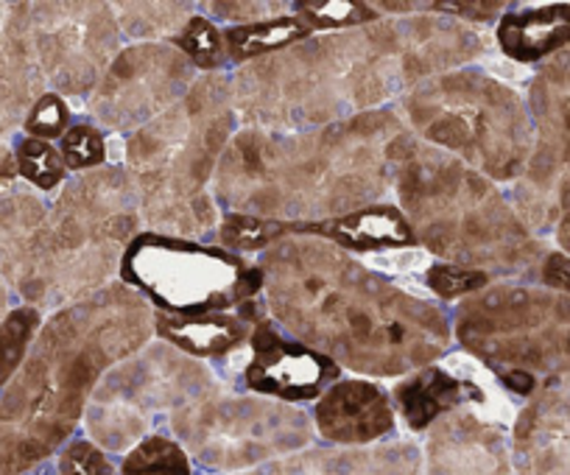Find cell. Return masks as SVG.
Listing matches in <instances>:
<instances>
[{
    "label": "cell",
    "instance_id": "1",
    "mask_svg": "<svg viewBox=\"0 0 570 475\" xmlns=\"http://www.w3.org/2000/svg\"><path fill=\"white\" fill-rule=\"evenodd\" d=\"M257 266L268 316L338 367L409 378L451 349L453 327L442 305L322 238L292 235Z\"/></svg>",
    "mask_w": 570,
    "mask_h": 475
},
{
    "label": "cell",
    "instance_id": "2",
    "mask_svg": "<svg viewBox=\"0 0 570 475\" xmlns=\"http://www.w3.org/2000/svg\"><path fill=\"white\" fill-rule=\"evenodd\" d=\"M405 132L392 109L311 132L240 129L216 168L213 199L224 212L292 224L381 205Z\"/></svg>",
    "mask_w": 570,
    "mask_h": 475
},
{
    "label": "cell",
    "instance_id": "3",
    "mask_svg": "<svg viewBox=\"0 0 570 475\" xmlns=\"http://www.w3.org/2000/svg\"><path fill=\"white\" fill-rule=\"evenodd\" d=\"M151 336L155 308L124 283L57 310L0 395V475H20L57 453L104 375Z\"/></svg>",
    "mask_w": 570,
    "mask_h": 475
},
{
    "label": "cell",
    "instance_id": "4",
    "mask_svg": "<svg viewBox=\"0 0 570 475\" xmlns=\"http://www.w3.org/2000/svg\"><path fill=\"white\" fill-rule=\"evenodd\" d=\"M420 85L400 18L311 37L244 65L233 76L235 115L246 129L311 132L375 112Z\"/></svg>",
    "mask_w": 570,
    "mask_h": 475
},
{
    "label": "cell",
    "instance_id": "5",
    "mask_svg": "<svg viewBox=\"0 0 570 475\" xmlns=\"http://www.w3.org/2000/svg\"><path fill=\"white\" fill-rule=\"evenodd\" d=\"M392 190L416 244L442 264L490 277L540 271L546 244L492 179L405 132L394 151Z\"/></svg>",
    "mask_w": 570,
    "mask_h": 475
},
{
    "label": "cell",
    "instance_id": "6",
    "mask_svg": "<svg viewBox=\"0 0 570 475\" xmlns=\"http://www.w3.org/2000/svg\"><path fill=\"white\" fill-rule=\"evenodd\" d=\"M233 79L205 73L171 109L126 140V174L151 232L199 241L222 224L213 179L235 138Z\"/></svg>",
    "mask_w": 570,
    "mask_h": 475
},
{
    "label": "cell",
    "instance_id": "7",
    "mask_svg": "<svg viewBox=\"0 0 570 475\" xmlns=\"http://www.w3.org/2000/svg\"><path fill=\"white\" fill-rule=\"evenodd\" d=\"M400 118L416 140L492 182H518L534 149L529 103L514 87L475 68L420 81L400 98Z\"/></svg>",
    "mask_w": 570,
    "mask_h": 475
},
{
    "label": "cell",
    "instance_id": "8",
    "mask_svg": "<svg viewBox=\"0 0 570 475\" xmlns=\"http://www.w3.org/2000/svg\"><path fill=\"white\" fill-rule=\"evenodd\" d=\"M140 201L124 168L85 171L48 212L42 258L29 303L73 305L104 291L140 229Z\"/></svg>",
    "mask_w": 570,
    "mask_h": 475
},
{
    "label": "cell",
    "instance_id": "9",
    "mask_svg": "<svg viewBox=\"0 0 570 475\" xmlns=\"http://www.w3.org/2000/svg\"><path fill=\"white\" fill-rule=\"evenodd\" d=\"M456 338L498 378H570V299L546 286L498 283L462 299Z\"/></svg>",
    "mask_w": 570,
    "mask_h": 475
},
{
    "label": "cell",
    "instance_id": "10",
    "mask_svg": "<svg viewBox=\"0 0 570 475\" xmlns=\"http://www.w3.org/2000/svg\"><path fill=\"white\" fill-rule=\"evenodd\" d=\"M120 283L174 316L229 314L263 291L261 266L216 244L140 232L120 258Z\"/></svg>",
    "mask_w": 570,
    "mask_h": 475
},
{
    "label": "cell",
    "instance_id": "11",
    "mask_svg": "<svg viewBox=\"0 0 570 475\" xmlns=\"http://www.w3.org/2000/svg\"><path fill=\"white\" fill-rule=\"evenodd\" d=\"M218 389L222 384L202 362L166 342L146 344L109 369L92 392L85 412L87 436L104 453L131 451L163 412L174 414Z\"/></svg>",
    "mask_w": 570,
    "mask_h": 475
},
{
    "label": "cell",
    "instance_id": "12",
    "mask_svg": "<svg viewBox=\"0 0 570 475\" xmlns=\"http://www.w3.org/2000/svg\"><path fill=\"white\" fill-rule=\"evenodd\" d=\"M171 431L190 458L210 469H255L311 445L314 419L297 406L272 397H199L171 414Z\"/></svg>",
    "mask_w": 570,
    "mask_h": 475
},
{
    "label": "cell",
    "instance_id": "13",
    "mask_svg": "<svg viewBox=\"0 0 570 475\" xmlns=\"http://www.w3.org/2000/svg\"><path fill=\"white\" fill-rule=\"evenodd\" d=\"M525 103L534 149L509 201L531 232H548L570 207V48L537 70Z\"/></svg>",
    "mask_w": 570,
    "mask_h": 475
},
{
    "label": "cell",
    "instance_id": "14",
    "mask_svg": "<svg viewBox=\"0 0 570 475\" xmlns=\"http://www.w3.org/2000/svg\"><path fill=\"white\" fill-rule=\"evenodd\" d=\"M199 70L171 42L124 48L90 92L92 121L107 132L142 129L171 109L196 85Z\"/></svg>",
    "mask_w": 570,
    "mask_h": 475
},
{
    "label": "cell",
    "instance_id": "15",
    "mask_svg": "<svg viewBox=\"0 0 570 475\" xmlns=\"http://www.w3.org/2000/svg\"><path fill=\"white\" fill-rule=\"evenodd\" d=\"M31 42L42 79L65 96H87L120 53L112 3L31 7Z\"/></svg>",
    "mask_w": 570,
    "mask_h": 475
},
{
    "label": "cell",
    "instance_id": "16",
    "mask_svg": "<svg viewBox=\"0 0 570 475\" xmlns=\"http://www.w3.org/2000/svg\"><path fill=\"white\" fill-rule=\"evenodd\" d=\"M249 344L252 362L244 369V384L263 397L294 406L320 400L336 380H342V367L336 362L308 344L283 338L268 316L257 321Z\"/></svg>",
    "mask_w": 570,
    "mask_h": 475
},
{
    "label": "cell",
    "instance_id": "17",
    "mask_svg": "<svg viewBox=\"0 0 570 475\" xmlns=\"http://www.w3.org/2000/svg\"><path fill=\"white\" fill-rule=\"evenodd\" d=\"M422 469L425 475H512V439L473 406L456 408L428 428Z\"/></svg>",
    "mask_w": 570,
    "mask_h": 475
},
{
    "label": "cell",
    "instance_id": "18",
    "mask_svg": "<svg viewBox=\"0 0 570 475\" xmlns=\"http://www.w3.org/2000/svg\"><path fill=\"white\" fill-rule=\"evenodd\" d=\"M512 475H570V386H542L518 414Z\"/></svg>",
    "mask_w": 570,
    "mask_h": 475
},
{
    "label": "cell",
    "instance_id": "19",
    "mask_svg": "<svg viewBox=\"0 0 570 475\" xmlns=\"http://www.w3.org/2000/svg\"><path fill=\"white\" fill-rule=\"evenodd\" d=\"M397 425L392 395L372 380H336L316 400L314 428L338 447H370Z\"/></svg>",
    "mask_w": 570,
    "mask_h": 475
},
{
    "label": "cell",
    "instance_id": "20",
    "mask_svg": "<svg viewBox=\"0 0 570 475\" xmlns=\"http://www.w3.org/2000/svg\"><path fill=\"white\" fill-rule=\"evenodd\" d=\"M422 451L414 442L370 447H316L274 458L240 475H420Z\"/></svg>",
    "mask_w": 570,
    "mask_h": 475
},
{
    "label": "cell",
    "instance_id": "21",
    "mask_svg": "<svg viewBox=\"0 0 570 475\" xmlns=\"http://www.w3.org/2000/svg\"><path fill=\"white\" fill-rule=\"evenodd\" d=\"M288 224V238H322L344 253H397V249L420 247L409 218L397 205H372L347 216L325 218V221Z\"/></svg>",
    "mask_w": 570,
    "mask_h": 475
},
{
    "label": "cell",
    "instance_id": "22",
    "mask_svg": "<svg viewBox=\"0 0 570 475\" xmlns=\"http://www.w3.org/2000/svg\"><path fill=\"white\" fill-rule=\"evenodd\" d=\"M392 400L411 431H428L456 408L487 403V395L475 380L459 378L451 369L431 364L400 380L392 389Z\"/></svg>",
    "mask_w": 570,
    "mask_h": 475
},
{
    "label": "cell",
    "instance_id": "23",
    "mask_svg": "<svg viewBox=\"0 0 570 475\" xmlns=\"http://www.w3.org/2000/svg\"><path fill=\"white\" fill-rule=\"evenodd\" d=\"M495 42L512 62H548L570 48V3L507 12L498 23Z\"/></svg>",
    "mask_w": 570,
    "mask_h": 475
},
{
    "label": "cell",
    "instance_id": "24",
    "mask_svg": "<svg viewBox=\"0 0 570 475\" xmlns=\"http://www.w3.org/2000/svg\"><path fill=\"white\" fill-rule=\"evenodd\" d=\"M255 327L238 314H207V316H174L155 310V336L171 344L188 358H222L249 342Z\"/></svg>",
    "mask_w": 570,
    "mask_h": 475
},
{
    "label": "cell",
    "instance_id": "25",
    "mask_svg": "<svg viewBox=\"0 0 570 475\" xmlns=\"http://www.w3.org/2000/svg\"><path fill=\"white\" fill-rule=\"evenodd\" d=\"M311 37H314V31L308 29L303 18L283 14V18L263 20V23L229 26V29H224V48H227V59L238 65H252L257 59L285 51V48L299 46Z\"/></svg>",
    "mask_w": 570,
    "mask_h": 475
},
{
    "label": "cell",
    "instance_id": "26",
    "mask_svg": "<svg viewBox=\"0 0 570 475\" xmlns=\"http://www.w3.org/2000/svg\"><path fill=\"white\" fill-rule=\"evenodd\" d=\"M120 34L137 42H171L183 26L194 18L190 3H112Z\"/></svg>",
    "mask_w": 570,
    "mask_h": 475
},
{
    "label": "cell",
    "instance_id": "27",
    "mask_svg": "<svg viewBox=\"0 0 570 475\" xmlns=\"http://www.w3.org/2000/svg\"><path fill=\"white\" fill-rule=\"evenodd\" d=\"M288 238V224L268 221V218L240 216V212H224L216 229V247L227 253H266L274 244Z\"/></svg>",
    "mask_w": 570,
    "mask_h": 475
},
{
    "label": "cell",
    "instance_id": "28",
    "mask_svg": "<svg viewBox=\"0 0 570 475\" xmlns=\"http://www.w3.org/2000/svg\"><path fill=\"white\" fill-rule=\"evenodd\" d=\"M120 475H194L190 456L177 439L149 434L126 453Z\"/></svg>",
    "mask_w": 570,
    "mask_h": 475
},
{
    "label": "cell",
    "instance_id": "29",
    "mask_svg": "<svg viewBox=\"0 0 570 475\" xmlns=\"http://www.w3.org/2000/svg\"><path fill=\"white\" fill-rule=\"evenodd\" d=\"M294 12H299L297 18H303L308 23L311 31H350V29H364L381 20L372 3H358V0H308V3H294Z\"/></svg>",
    "mask_w": 570,
    "mask_h": 475
},
{
    "label": "cell",
    "instance_id": "30",
    "mask_svg": "<svg viewBox=\"0 0 570 475\" xmlns=\"http://www.w3.org/2000/svg\"><path fill=\"white\" fill-rule=\"evenodd\" d=\"M174 48L190 59L196 70L205 73H222V65L227 62V48H224V31L205 14H194L171 40Z\"/></svg>",
    "mask_w": 570,
    "mask_h": 475
},
{
    "label": "cell",
    "instance_id": "31",
    "mask_svg": "<svg viewBox=\"0 0 570 475\" xmlns=\"http://www.w3.org/2000/svg\"><path fill=\"white\" fill-rule=\"evenodd\" d=\"M40 330V310L18 308L0 321V389L14 378Z\"/></svg>",
    "mask_w": 570,
    "mask_h": 475
},
{
    "label": "cell",
    "instance_id": "32",
    "mask_svg": "<svg viewBox=\"0 0 570 475\" xmlns=\"http://www.w3.org/2000/svg\"><path fill=\"white\" fill-rule=\"evenodd\" d=\"M14 162H18L20 177L29 179L40 190H53L68 177V166H65L62 155L48 140H20L18 151H14Z\"/></svg>",
    "mask_w": 570,
    "mask_h": 475
},
{
    "label": "cell",
    "instance_id": "33",
    "mask_svg": "<svg viewBox=\"0 0 570 475\" xmlns=\"http://www.w3.org/2000/svg\"><path fill=\"white\" fill-rule=\"evenodd\" d=\"M59 155H62L68 171H92L107 162V144L104 132L92 123H73L59 140Z\"/></svg>",
    "mask_w": 570,
    "mask_h": 475
},
{
    "label": "cell",
    "instance_id": "34",
    "mask_svg": "<svg viewBox=\"0 0 570 475\" xmlns=\"http://www.w3.org/2000/svg\"><path fill=\"white\" fill-rule=\"evenodd\" d=\"M492 286V277L484 271L464 269L453 264H431L425 269V288L440 299H468Z\"/></svg>",
    "mask_w": 570,
    "mask_h": 475
},
{
    "label": "cell",
    "instance_id": "35",
    "mask_svg": "<svg viewBox=\"0 0 570 475\" xmlns=\"http://www.w3.org/2000/svg\"><path fill=\"white\" fill-rule=\"evenodd\" d=\"M70 129V107L59 92H46L26 115V132L37 140H53Z\"/></svg>",
    "mask_w": 570,
    "mask_h": 475
},
{
    "label": "cell",
    "instance_id": "36",
    "mask_svg": "<svg viewBox=\"0 0 570 475\" xmlns=\"http://www.w3.org/2000/svg\"><path fill=\"white\" fill-rule=\"evenodd\" d=\"M59 475H115L112 462L107 453L90 439H73L57 462Z\"/></svg>",
    "mask_w": 570,
    "mask_h": 475
},
{
    "label": "cell",
    "instance_id": "37",
    "mask_svg": "<svg viewBox=\"0 0 570 475\" xmlns=\"http://www.w3.org/2000/svg\"><path fill=\"white\" fill-rule=\"evenodd\" d=\"M207 12H213L216 20H235V26H252V23H263V20H274L283 18L285 12L292 7H285V3H207Z\"/></svg>",
    "mask_w": 570,
    "mask_h": 475
},
{
    "label": "cell",
    "instance_id": "38",
    "mask_svg": "<svg viewBox=\"0 0 570 475\" xmlns=\"http://www.w3.org/2000/svg\"><path fill=\"white\" fill-rule=\"evenodd\" d=\"M422 12H436L470 26H484L492 23L501 12H509V7L507 3H473V0H468V3H422Z\"/></svg>",
    "mask_w": 570,
    "mask_h": 475
},
{
    "label": "cell",
    "instance_id": "39",
    "mask_svg": "<svg viewBox=\"0 0 570 475\" xmlns=\"http://www.w3.org/2000/svg\"><path fill=\"white\" fill-rule=\"evenodd\" d=\"M540 280L542 286L551 291L564 294L570 299V258L562 253H548L540 266Z\"/></svg>",
    "mask_w": 570,
    "mask_h": 475
},
{
    "label": "cell",
    "instance_id": "40",
    "mask_svg": "<svg viewBox=\"0 0 570 475\" xmlns=\"http://www.w3.org/2000/svg\"><path fill=\"white\" fill-rule=\"evenodd\" d=\"M553 238H557V244H559V253L568 255L570 258V207L562 212V218H559L557 227H553Z\"/></svg>",
    "mask_w": 570,
    "mask_h": 475
},
{
    "label": "cell",
    "instance_id": "41",
    "mask_svg": "<svg viewBox=\"0 0 570 475\" xmlns=\"http://www.w3.org/2000/svg\"><path fill=\"white\" fill-rule=\"evenodd\" d=\"M7 310V291H3V286H0V314Z\"/></svg>",
    "mask_w": 570,
    "mask_h": 475
}]
</instances>
